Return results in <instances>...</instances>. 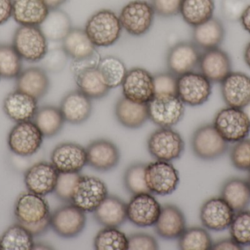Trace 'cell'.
<instances>
[{
	"mask_svg": "<svg viewBox=\"0 0 250 250\" xmlns=\"http://www.w3.org/2000/svg\"><path fill=\"white\" fill-rule=\"evenodd\" d=\"M108 195L104 181L94 176H81L73 189L71 204L85 213H93Z\"/></svg>",
	"mask_w": 250,
	"mask_h": 250,
	"instance_id": "9",
	"label": "cell"
},
{
	"mask_svg": "<svg viewBox=\"0 0 250 250\" xmlns=\"http://www.w3.org/2000/svg\"><path fill=\"white\" fill-rule=\"evenodd\" d=\"M43 135L32 120L17 123L9 132L7 145L19 157H32L42 146Z\"/></svg>",
	"mask_w": 250,
	"mask_h": 250,
	"instance_id": "8",
	"label": "cell"
},
{
	"mask_svg": "<svg viewBox=\"0 0 250 250\" xmlns=\"http://www.w3.org/2000/svg\"><path fill=\"white\" fill-rule=\"evenodd\" d=\"M34 245L32 233L19 223L9 227L0 238L1 250H32Z\"/></svg>",
	"mask_w": 250,
	"mask_h": 250,
	"instance_id": "37",
	"label": "cell"
},
{
	"mask_svg": "<svg viewBox=\"0 0 250 250\" xmlns=\"http://www.w3.org/2000/svg\"><path fill=\"white\" fill-rule=\"evenodd\" d=\"M128 250H159V245L154 236L146 233H134L128 236Z\"/></svg>",
	"mask_w": 250,
	"mask_h": 250,
	"instance_id": "50",
	"label": "cell"
},
{
	"mask_svg": "<svg viewBox=\"0 0 250 250\" xmlns=\"http://www.w3.org/2000/svg\"><path fill=\"white\" fill-rule=\"evenodd\" d=\"M212 92V83L200 72H189L178 76L177 96L189 107L205 104Z\"/></svg>",
	"mask_w": 250,
	"mask_h": 250,
	"instance_id": "10",
	"label": "cell"
},
{
	"mask_svg": "<svg viewBox=\"0 0 250 250\" xmlns=\"http://www.w3.org/2000/svg\"><path fill=\"white\" fill-rule=\"evenodd\" d=\"M79 173H60L54 193L62 202L71 204L73 189L80 179Z\"/></svg>",
	"mask_w": 250,
	"mask_h": 250,
	"instance_id": "45",
	"label": "cell"
},
{
	"mask_svg": "<svg viewBox=\"0 0 250 250\" xmlns=\"http://www.w3.org/2000/svg\"><path fill=\"white\" fill-rule=\"evenodd\" d=\"M222 96L228 107L244 109L250 104V76L232 71L221 82Z\"/></svg>",
	"mask_w": 250,
	"mask_h": 250,
	"instance_id": "22",
	"label": "cell"
},
{
	"mask_svg": "<svg viewBox=\"0 0 250 250\" xmlns=\"http://www.w3.org/2000/svg\"><path fill=\"white\" fill-rule=\"evenodd\" d=\"M13 16V0H0V26Z\"/></svg>",
	"mask_w": 250,
	"mask_h": 250,
	"instance_id": "51",
	"label": "cell"
},
{
	"mask_svg": "<svg viewBox=\"0 0 250 250\" xmlns=\"http://www.w3.org/2000/svg\"><path fill=\"white\" fill-rule=\"evenodd\" d=\"M49 205L44 197L32 192H23L16 199L14 215L23 227L38 224L51 217Z\"/></svg>",
	"mask_w": 250,
	"mask_h": 250,
	"instance_id": "12",
	"label": "cell"
},
{
	"mask_svg": "<svg viewBox=\"0 0 250 250\" xmlns=\"http://www.w3.org/2000/svg\"><path fill=\"white\" fill-rule=\"evenodd\" d=\"M213 244L209 233L199 227L185 229L178 239V247L182 250H211Z\"/></svg>",
	"mask_w": 250,
	"mask_h": 250,
	"instance_id": "39",
	"label": "cell"
},
{
	"mask_svg": "<svg viewBox=\"0 0 250 250\" xmlns=\"http://www.w3.org/2000/svg\"><path fill=\"white\" fill-rule=\"evenodd\" d=\"M185 141L179 132L172 128H161L150 135L147 148L151 157L158 161L178 159L185 151Z\"/></svg>",
	"mask_w": 250,
	"mask_h": 250,
	"instance_id": "4",
	"label": "cell"
},
{
	"mask_svg": "<svg viewBox=\"0 0 250 250\" xmlns=\"http://www.w3.org/2000/svg\"><path fill=\"white\" fill-rule=\"evenodd\" d=\"M230 238L241 246H250V211L236 212L230 227Z\"/></svg>",
	"mask_w": 250,
	"mask_h": 250,
	"instance_id": "43",
	"label": "cell"
},
{
	"mask_svg": "<svg viewBox=\"0 0 250 250\" xmlns=\"http://www.w3.org/2000/svg\"><path fill=\"white\" fill-rule=\"evenodd\" d=\"M236 212L220 197L206 201L200 211L201 223L213 231H223L230 227Z\"/></svg>",
	"mask_w": 250,
	"mask_h": 250,
	"instance_id": "20",
	"label": "cell"
},
{
	"mask_svg": "<svg viewBox=\"0 0 250 250\" xmlns=\"http://www.w3.org/2000/svg\"><path fill=\"white\" fill-rule=\"evenodd\" d=\"M154 95H177L178 76L170 71L159 72L153 75Z\"/></svg>",
	"mask_w": 250,
	"mask_h": 250,
	"instance_id": "47",
	"label": "cell"
},
{
	"mask_svg": "<svg viewBox=\"0 0 250 250\" xmlns=\"http://www.w3.org/2000/svg\"><path fill=\"white\" fill-rule=\"evenodd\" d=\"M94 247L97 250H126L127 236L117 227H105L95 236Z\"/></svg>",
	"mask_w": 250,
	"mask_h": 250,
	"instance_id": "41",
	"label": "cell"
},
{
	"mask_svg": "<svg viewBox=\"0 0 250 250\" xmlns=\"http://www.w3.org/2000/svg\"><path fill=\"white\" fill-rule=\"evenodd\" d=\"M32 121L41 131L44 137L57 136L64 127V120L60 107L42 106L38 108Z\"/></svg>",
	"mask_w": 250,
	"mask_h": 250,
	"instance_id": "36",
	"label": "cell"
},
{
	"mask_svg": "<svg viewBox=\"0 0 250 250\" xmlns=\"http://www.w3.org/2000/svg\"><path fill=\"white\" fill-rule=\"evenodd\" d=\"M145 182L151 194L171 195L179 186V171L168 161H157L147 164Z\"/></svg>",
	"mask_w": 250,
	"mask_h": 250,
	"instance_id": "11",
	"label": "cell"
},
{
	"mask_svg": "<svg viewBox=\"0 0 250 250\" xmlns=\"http://www.w3.org/2000/svg\"><path fill=\"white\" fill-rule=\"evenodd\" d=\"M49 10L44 0H13L12 18L20 26H39Z\"/></svg>",
	"mask_w": 250,
	"mask_h": 250,
	"instance_id": "27",
	"label": "cell"
},
{
	"mask_svg": "<svg viewBox=\"0 0 250 250\" xmlns=\"http://www.w3.org/2000/svg\"><path fill=\"white\" fill-rule=\"evenodd\" d=\"M62 47L72 61H80L95 55L98 50L84 29L73 27L62 41Z\"/></svg>",
	"mask_w": 250,
	"mask_h": 250,
	"instance_id": "30",
	"label": "cell"
},
{
	"mask_svg": "<svg viewBox=\"0 0 250 250\" xmlns=\"http://www.w3.org/2000/svg\"><path fill=\"white\" fill-rule=\"evenodd\" d=\"M233 167L241 171H250V139L236 142L230 154Z\"/></svg>",
	"mask_w": 250,
	"mask_h": 250,
	"instance_id": "46",
	"label": "cell"
},
{
	"mask_svg": "<svg viewBox=\"0 0 250 250\" xmlns=\"http://www.w3.org/2000/svg\"><path fill=\"white\" fill-rule=\"evenodd\" d=\"M2 110L6 116L16 123L29 121L33 120L38 111V100L16 89L6 95Z\"/></svg>",
	"mask_w": 250,
	"mask_h": 250,
	"instance_id": "23",
	"label": "cell"
},
{
	"mask_svg": "<svg viewBox=\"0 0 250 250\" xmlns=\"http://www.w3.org/2000/svg\"><path fill=\"white\" fill-rule=\"evenodd\" d=\"M122 88L123 96L138 104H148L154 96L153 75L143 68L127 70Z\"/></svg>",
	"mask_w": 250,
	"mask_h": 250,
	"instance_id": "13",
	"label": "cell"
},
{
	"mask_svg": "<svg viewBox=\"0 0 250 250\" xmlns=\"http://www.w3.org/2000/svg\"><path fill=\"white\" fill-rule=\"evenodd\" d=\"M220 195L236 213L247 209L250 205L249 183L239 178L228 179L222 186Z\"/></svg>",
	"mask_w": 250,
	"mask_h": 250,
	"instance_id": "33",
	"label": "cell"
},
{
	"mask_svg": "<svg viewBox=\"0 0 250 250\" xmlns=\"http://www.w3.org/2000/svg\"><path fill=\"white\" fill-rule=\"evenodd\" d=\"M60 109L65 122L72 125H81L92 114V99L79 90L72 91L63 97Z\"/></svg>",
	"mask_w": 250,
	"mask_h": 250,
	"instance_id": "24",
	"label": "cell"
},
{
	"mask_svg": "<svg viewBox=\"0 0 250 250\" xmlns=\"http://www.w3.org/2000/svg\"><path fill=\"white\" fill-rule=\"evenodd\" d=\"M59 175L51 163L40 161L25 172L23 181L27 191L45 197L54 192Z\"/></svg>",
	"mask_w": 250,
	"mask_h": 250,
	"instance_id": "18",
	"label": "cell"
},
{
	"mask_svg": "<svg viewBox=\"0 0 250 250\" xmlns=\"http://www.w3.org/2000/svg\"><path fill=\"white\" fill-rule=\"evenodd\" d=\"M244 60L247 66L250 68V41L247 44L244 50Z\"/></svg>",
	"mask_w": 250,
	"mask_h": 250,
	"instance_id": "55",
	"label": "cell"
},
{
	"mask_svg": "<svg viewBox=\"0 0 250 250\" xmlns=\"http://www.w3.org/2000/svg\"><path fill=\"white\" fill-rule=\"evenodd\" d=\"M198 68L211 83H221L232 72L231 59L220 47L206 50L201 54Z\"/></svg>",
	"mask_w": 250,
	"mask_h": 250,
	"instance_id": "21",
	"label": "cell"
},
{
	"mask_svg": "<svg viewBox=\"0 0 250 250\" xmlns=\"http://www.w3.org/2000/svg\"><path fill=\"white\" fill-rule=\"evenodd\" d=\"M86 152L88 165L102 173L116 168L121 158L118 147L108 139L92 141L86 147Z\"/></svg>",
	"mask_w": 250,
	"mask_h": 250,
	"instance_id": "19",
	"label": "cell"
},
{
	"mask_svg": "<svg viewBox=\"0 0 250 250\" xmlns=\"http://www.w3.org/2000/svg\"><path fill=\"white\" fill-rule=\"evenodd\" d=\"M114 113L117 121L126 129H139L149 120L147 104L132 102L124 96L117 101Z\"/></svg>",
	"mask_w": 250,
	"mask_h": 250,
	"instance_id": "31",
	"label": "cell"
},
{
	"mask_svg": "<svg viewBox=\"0 0 250 250\" xmlns=\"http://www.w3.org/2000/svg\"><path fill=\"white\" fill-rule=\"evenodd\" d=\"M212 250H244V248L230 238V239H223L213 244Z\"/></svg>",
	"mask_w": 250,
	"mask_h": 250,
	"instance_id": "52",
	"label": "cell"
},
{
	"mask_svg": "<svg viewBox=\"0 0 250 250\" xmlns=\"http://www.w3.org/2000/svg\"><path fill=\"white\" fill-rule=\"evenodd\" d=\"M52 248L49 245H45V244L38 243L34 245L33 250H51Z\"/></svg>",
	"mask_w": 250,
	"mask_h": 250,
	"instance_id": "56",
	"label": "cell"
},
{
	"mask_svg": "<svg viewBox=\"0 0 250 250\" xmlns=\"http://www.w3.org/2000/svg\"><path fill=\"white\" fill-rule=\"evenodd\" d=\"M51 163L60 173H79L86 163V148L75 142H62L53 150Z\"/></svg>",
	"mask_w": 250,
	"mask_h": 250,
	"instance_id": "17",
	"label": "cell"
},
{
	"mask_svg": "<svg viewBox=\"0 0 250 250\" xmlns=\"http://www.w3.org/2000/svg\"><path fill=\"white\" fill-rule=\"evenodd\" d=\"M239 22H241L244 29L250 34V4H248V7L242 13Z\"/></svg>",
	"mask_w": 250,
	"mask_h": 250,
	"instance_id": "53",
	"label": "cell"
},
{
	"mask_svg": "<svg viewBox=\"0 0 250 250\" xmlns=\"http://www.w3.org/2000/svg\"><path fill=\"white\" fill-rule=\"evenodd\" d=\"M50 85L47 72L36 66L22 70L16 79V90L31 95L38 101L47 95Z\"/></svg>",
	"mask_w": 250,
	"mask_h": 250,
	"instance_id": "26",
	"label": "cell"
},
{
	"mask_svg": "<svg viewBox=\"0 0 250 250\" xmlns=\"http://www.w3.org/2000/svg\"><path fill=\"white\" fill-rule=\"evenodd\" d=\"M86 223L84 211L73 204L62 205L51 214V228L64 239H72L80 235Z\"/></svg>",
	"mask_w": 250,
	"mask_h": 250,
	"instance_id": "14",
	"label": "cell"
},
{
	"mask_svg": "<svg viewBox=\"0 0 250 250\" xmlns=\"http://www.w3.org/2000/svg\"><path fill=\"white\" fill-rule=\"evenodd\" d=\"M161 208L151 193L132 195L126 204V217L131 223L138 227H151L155 225Z\"/></svg>",
	"mask_w": 250,
	"mask_h": 250,
	"instance_id": "16",
	"label": "cell"
},
{
	"mask_svg": "<svg viewBox=\"0 0 250 250\" xmlns=\"http://www.w3.org/2000/svg\"><path fill=\"white\" fill-rule=\"evenodd\" d=\"M68 56L62 47L48 49L43 58L41 61V67L47 73H60L67 66Z\"/></svg>",
	"mask_w": 250,
	"mask_h": 250,
	"instance_id": "44",
	"label": "cell"
},
{
	"mask_svg": "<svg viewBox=\"0 0 250 250\" xmlns=\"http://www.w3.org/2000/svg\"><path fill=\"white\" fill-rule=\"evenodd\" d=\"M182 0H151L155 14L165 19L178 16Z\"/></svg>",
	"mask_w": 250,
	"mask_h": 250,
	"instance_id": "48",
	"label": "cell"
},
{
	"mask_svg": "<svg viewBox=\"0 0 250 250\" xmlns=\"http://www.w3.org/2000/svg\"><path fill=\"white\" fill-rule=\"evenodd\" d=\"M73 75L78 90L90 99H102L111 91L105 85L98 67L85 69Z\"/></svg>",
	"mask_w": 250,
	"mask_h": 250,
	"instance_id": "32",
	"label": "cell"
},
{
	"mask_svg": "<svg viewBox=\"0 0 250 250\" xmlns=\"http://www.w3.org/2000/svg\"><path fill=\"white\" fill-rule=\"evenodd\" d=\"M214 0H182L179 14L192 28L214 17Z\"/></svg>",
	"mask_w": 250,
	"mask_h": 250,
	"instance_id": "35",
	"label": "cell"
},
{
	"mask_svg": "<svg viewBox=\"0 0 250 250\" xmlns=\"http://www.w3.org/2000/svg\"><path fill=\"white\" fill-rule=\"evenodd\" d=\"M191 147L197 158L212 161L226 154L229 150V142L220 136L214 125L205 124L194 132Z\"/></svg>",
	"mask_w": 250,
	"mask_h": 250,
	"instance_id": "6",
	"label": "cell"
},
{
	"mask_svg": "<svg viewBox=\"0 0 250 250\" xmlns=\"http://www.w3.org/2000/svg\"><path fill=\"white\" fill-rule=\"evenodd\" d=\"M48 41L38 26H19L13 34L12 45L22 60L39 63L48 52Z\"/></svg>",
	"mask_w": 250,
	"mask_h": 250,
	"instance_id": "2",
	"label": "cell"
},
{
	"mask_svg": "<svg viewBox=\"0 0 250 250\" xmlns=\"http://www.w3.org/2000/svg\"><path fill=\"white\" fill-rule=\"evenodd\" d=\"M147 164L136 162L131 164L125 170L123 183L126 190L132 195L151 193L145 182V171Z\"/></svg>",
	"mask_w": 250,
	"mask_h": 250,
	"instance_id": "42",
	"label": "cell"
},
{
	"mask_svg": "<svg viewBox=\"0 0 250 250\" xmlns=\"http://www.w3.org/2000/svg\"><path fill=\"white\" fill-rule=\"evenodd\" d=\"M248 183H249V185L250 186V175H249V177H248Z\"/></svg>",
	"mask_w": 250,
	"mask_h": 250,
	"instance_id": "58",
	"label": "cell"
},
{
	"mask_svg": "<svg viewBox=\"0 0 250 250\" xmlns=\"http://www.w3.org/2000/svg\"><path fill=\"white\" fill-rule=\"evenodd\" d=\"M1 76H0V79H1Z\"/></svg>",
	"mask_w": 250,
	"mask_h": 250,
	"instance_id": "59",
	"label": "cell"
},
{
	"mask_svg": "<svg viewBox=\"0 0 250 250\" xmlns=\"http://www.w3.org/2000/svg\"><path fill=\"white\" fill-rule=\"evenodd\" d=\"M213 125L227 142L236 143L248 138L250 133V121L242 109H222L216 114Z\"/></svg>",
	"mask_w": 250,
	"mask_h": 250,
	"instance_id": "5",
	"label": "cell"
},
{
	"mask_svg": "<svg viewBox=\"0 0 250 250\" xmlns=\"http://www.w3.org/2000/svg\"><path fill=\"white\" fill-rule=\"evenodd\" d=\"M39 26L48 41L54 42L62 41L73 28L70 16L60 8L50 10Z\"/></svg>",
	"mask_w": 250,
	"mask_h": 250,
	"instance_id": "34",
	"label": "cell"
},
{
	"mask_svg": "<svg viewBox=\"0 0 250 250\" xmlns=\"http://www.w3.org/2000/svg\"><path fill=\"white\" fill-rule=\"evenodd\" d=\"M249 3L247 0H222L221 11L225 19L230 22L240 20Z\"/></svg>",
	"mask_w": 250,
	"mask_h": 250,
	"instance_id": "49",
	"label": "cell"
},
{
	"mask_svg": "<svg viewBox=\"0 0 250 250\" xmlns=\"http://www.w3.org/2000/svg\"><path fill=\"white\" fill-rule=\"evenodd\" d=\"M68 0H44L49 10L58 9L63 4H65Z\"/></svg>",
	"mask_w": 250,
	"mask_h": 250,
	"instance_id": "54",
	"label": "cell"
},
{
	"mask_svg": "<svg viewBox=\"0 0 250 250\" xmlns=\"http://www.w3.org/2000/svg\"><path fill=\"white\" fill-rule=\"evenodd\" d=\"M193 44L201 49L218 48L223 44L226 36V29L223 22L212 17L192 29Z\"/></svg>",
	"mask_w": 250,
	"mask_h": 250,
	"instance_id": "29",
	"label": "cell"
},
{
	"mask_svg": "<svg viewBox=\"0 0 250 250\" xmlns=\"http://www.w3.org/2000/svg\"><path fill=\"white\" fill-rule=\"evenodd\" d=\"M155 15L151 3L145 0H132L122 8L119 18L126 33L141 37L149 32Z\"/></svg>",
	"mask_w": 250,
	"mask_h": 250,
	"instance_id": "3",
	"label": "cell"
},
{
	"mask_svg": "<svg viewBox=\"0 0 250 250\" xmlns=\"http://www.w3.org/2000/svg\"><path fill=\"white\" fill-rule=\"evenodd\" d=\"M147 105L148 119L159 127L172 128L185 115V104L177 95H154Z\"/></svg>",
	"mask_w": 250,
	"mask_h": 250,
	"instance_id": "7",
	"label": "cell"
},
{
	"mask_svg": "<svg viewBox=\"0 0 250 250\" xmlns=\"http://www.w3.org/2000/svg\"><path fill=\"white\" fill-rule=\"evenodd\" d=\"M21 57L12 44H0V76L6 79H16L22 71Z\"/></svg>",
	"mask_w": 250,
	"mask_h": 250,
	"instance_id": "40",
	"label": "cell"
},
{
	"mask_svg": "<svg viewBox=\"0 0 250 250\" xmlns=\"http://www.w3.org/2000/svg\"><path fill=\"white\" fill-rule=\"evenodd\" d=\"M201 53L191 42L182 41L172 45L166 54V66L176 76L195 71L198 68Z\"/></svg>",
	"mask_w": 250,
	"mask_h": 250,
	"instance_id": "15",
	"label": "cell"
},
{
	"mask_svg": "<svg viewBox=\"0 0 250 250\" xmlns=\"http://www.w3.org/2000/svg\"><path fill=\"white\" fill-rule=\"evenodd\" d=\"M97 223L105 227H119L127 220L126 204L114 195H108L94 211Z\"/></svg>",
	"mask_w": 250,
	"mask_h": 250,
	"instance_id": "28",
	"label": "cell"
},
{
	"mask_svg": "<svg viewBox=\"0 0 250 250\" xmlns=\"http://www.w3.org/2000/svg\"><path fill=\"white\" fill-rule=\"evenodd\" d=\"M98 69L105 85L111 90L122 85L127 71L123 60L111 55L101 57Z\"/></svg>",
	"mask_w": 250,
	"mask_h": 250,
	"instance_id": "38",
	"label": "cell"
},
{
	"mask_svg": "<svg viewBox=\"0 0 250 250\" xmlns=\"http://www.w3.org/2000/svg\"><path fill=\"white\" fill-rule=\"evenodd\" d=\"M242 110L245 112V113H246L247 115H248V118H249L250 121V104H248L247 107H245V108L242 109Z\"/></svg>",
	"mask_w": 250,
	"mask_h": 250,
	"instance_id": "57",
	"label": "cell"
},
{
	"mask_svg": "<svg viewBox=\"0 0 250 250\" xmlns=\"http://www.w3.org/2000/svg\"><path fill=\"white\" fill-rule=\"evenodd\" d=\"M83 29L97 48L114 45L123 32L119 15L110 9H101L91 15Z\"/></svg>",
	"mask_w": 250,
	"mask_h": 250,
	"instance_id": "1",
	"label": "cell"
},
{
	"mask_svg": "<svg viewBox=\"0 0 250 250\" xmlns=\"http://www.w3.org/2000/svg\"><path fill=\"white\" fill-rule=\"evenodd\" d=\"M154 230L160 237L174 240L180 237L186 227V219L182 210L175 205L166 204L161 208L154 225Z\"/></svg>",
	"mask_w": 250,
	"mask_h": 250,
	"instance_id": "25",
	"label": "cell"
}]
</instances>
